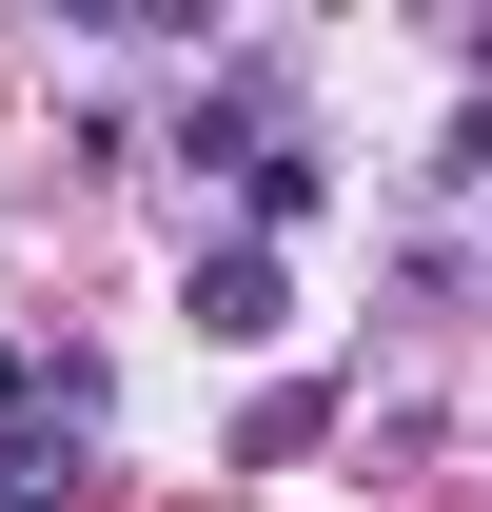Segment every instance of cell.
<instances>
[{
  "label": "cell",
  "instance_id": "cell-1",
  "mask_svg": "<svg viewBox=\"0 0 492 512\" xmlns=\"http://www.w3.org/2000/svg\"><path fill=\"white\" fill-rule=\"evenodd\" d=\"M197 335H217V355L296 335V276H276V237H217V256H197Z\"/></svg>",
  "mask_w": 492,
  "mask_h": 512
}]
</instances>
